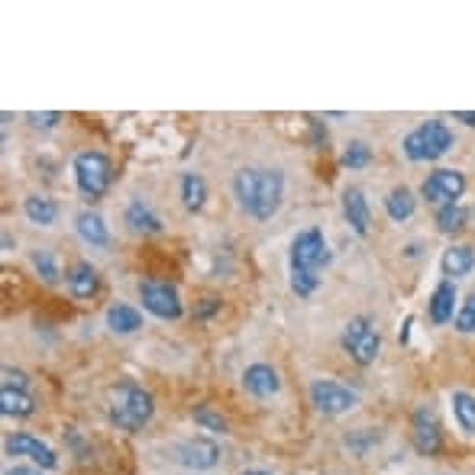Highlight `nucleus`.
I'll return each mask as SVG.
<instances>
[{
	"mask_svg": "<svg viewBox=\"0 0 475 475\" xmlns=\"http://www.w3.org/2000/svg\"><path fill=\"white\" fill-rule=\"evenodd\" d=\"M107 414L120 430H143L156 414V397H152L149 389H143V385H136L130 379L117 381L111 389V397H107Z\"/></svg>",
	"mask_w": 475,
	"mask_h": 475,
	"instance_id": "1",
	"label": "nucleus"
},
{
	"mask_svg": "<svg viewBox=\"0 0 475 475\" xmlns=\"http://www.w3.org/2000/svg\"><path fill=\"white\" fill-rule=\"evenodd\" d=\"M71 172H75V184H78V191L87 201H101L113 182L111 159L104 152H94V149L78 152L75 162H71Z\"/></svg>",
	"mask_w": 475,
	"mask_h": 475,
	"instance_id": "2",
	"label": "nucleus"
},
{
	"mask_svg": "<svg viewBox=\"0 0 475 475\" xmlns=\"http://www.w3.org/2000/svg\"><path fill=\"white\" fill-rule=\"evenodd\" d=\"M449 146H453V133L440 120L421 123L417 130H411L405 136V156L411 162H433V159L446 156Z\"/></svg>",
	"mask_w": 475,
	"mask_h": 475,
	"instance_id": "3",
	"label": "nucleus"
},
{
	"mask_svg": "<svg viewBox=\"0 0 475 475\" xmlns=\"http://www.w3.org/2000/svg\"><path fill=\"white\" fill-rule=\"evenodd\" d=\"M333 252L327 246V236L320 226H307L291 240V250H288V268H304V272H320L327 268Z\"/></svg>",
	"mask_w": 475,
	"mask_h": 475,
	"instance_id": "4",
	"label": "nucleus"
},
{
	"mask_svg": "<svg viewBox=\"0 0 475 475\" xmlns=\"http://www.w3.org/2000/svg\"><path fill=\"white\" fill-rule=\"evenodd\" d=\"M340 343H343V349L349 353V359H353L356 365H372L379 359L381 337H379V330L372 327V320L363 317V314L346 320Z\"/></svg>",
	"mask_w": 475,
	"mask_h": 475,
	"instance_id": "5",
	"label": "nucleus"
},
{
	"mask_svg": "<svg viewBox=\"0 0 475 475\" xmlns=\"http://www.w3.org/2000/svg\"><path fill=\"white\" fill-rule=\"evenodd\" d=\"M139 301H143V307L159 320H178L184 314L178 288H175L172 282H156V278L139 282Z\"/></svg>",
	"mask_w": 475,
	"mask_h": 475,
	"instance_id": "6",
	"label": "nucleus"
},
{
	"mask_svg": "<svg viewBox=\"0 0 475 475\" xmlns=\"http://www.w3.org/2000/svg\"><path fill=\"white\" fill-rule=\"evenodd\" d=\"M285 198V175L278 168H259V184H256V201H252L250 217L256 220H272Z\"/></svg>",
	"mask_w": 475,
	"mask_h": 475,
	"instance_id": "7",
	"label": "nucleus"
},
{
	"mask_svg": "<svg viewBox=\"0 0 475 475\" xmlns=\"http://www.w3.org/2000/svg\"><path fill=\"white\" fill-rule=\"evenodd\" d=\"M359 395L353 389H346L333 379H314L311 381V405L317 407L320 414H346L353 411Z\"/></svg>",
	"mask_w": 475,
	"mask_h": 475,
	"instance_id": "8",
	"label": "nucleus"
},
{
	"mask_svg": "<svg viewBox=\"0 0 475 475\" xmlns=\"http://www.w3.org/2000/svg\"><path fill=\"white\" fill-rule=\"evenodd\" d=\"M463 191H466V175L456 172V168H437L421 184L423 198L430 201V204H440V208L443 204H459Z\"/></svg>",
	"mask_w": 475,
	"mask_h": 475,
	"instance_id": "9",
	"label": "nucleus"
},
{
	"mask_svg": "<svg viewBox=\"0 0 475 475\" xmlns=\"http://www.w3.org/2000/svg\"><path fill=\"white\" fill-rule=\"evenodd\" d=\"M172 456L178 466L204 472V469H214L220 463V446L208 437H191V440H182L172 449Z\"/></svg>",
	"mask_w": 475,
	"mask_h": 475,
	"instance_id": "10",
	"label": "nucleus"
},
{
	"mask_svg": "<svg viewBox=\"0 0 475 475\" xmlns=\"http://www.w3.org/2000/svg\"><path fill=\"white\" fill-rule=\"evenodd\" d=\"M411 437H414V446L421 449L423 456H437L440 453L443 446L440 421H437V414L427 405L414 407V414H411Z\"/></svg>",
	"mask_w": 475,
	"mask_h": 475,
	"instance_id": "11",
	"label": "nucleus"
},
{
	"mask_svg": "<svg viewBox=\"0 0 475 475\" xmlns=\"http://www.w3.org/2000/svg\"><path fill=\"white\" fill-rule=\"evenodd\" d=\"M4 449H7L10 456L33 459L39 469H55V466H59V456H55V449L49 446V443L29 437V433H13V437H7V440H4Z\"/></svg>",
	"mask_w": 475,
	"mask_h": 475,
	"instance_id": "12",
	"label": "nucleus"
},
{
	"mask_svg": "<svg viewBox=\"0 0 475 475\" xmlns=\"http://www.w3.org/2000/svg\"><path fill=\"white\" fill-rule=\"evenodd\" d=\"M242 389L250 391L252 397H272L282 391V379H278V372L272 365L252 363L242 372Z\"/></svg>",
	"mask_w": 475,
	"mask_h": 475,
	"instance_id": "13",
	"label": "nucleus"
},
{
	"mask_svg": "<svg viewBox=\"0 0 475 475\" xmlns=\"http://www.w3.org/2000/svg\"><path fill=\"white\" fill-rule=\"evenodd\" d=\"M343 217H346V224L353 226V233L369 236L372 210H369V201H365V194L359 188H346L343 191Z\"/></svg>",
	"mask_w": 475,
	"mask_h": 475,
	"instance_id": "14",
	"label": "nucleus"
},
{
	"mask_svg": "<svg viewBox=\"0 0 475 475\" xmlns=\"http://www.w3.org/2000/svg\"><path fill=\"white\" fill-rule=\"evenodd\" d=\"M75 230H78V236L87 246H97V250L111 246V226H107V220L97 210H81L75 217Z\"/></svg>",
	"mask_w": 475,
	"mask_h": 475,
	"instance_id": "15",
	"label": "nucleus"
},
{
	"mask_svg": "<svg viewBox=\"0 0 475 475\" xmlns=\"http://www.w3.org/2000/svg\"><path fill=\"white\" fill-rule=\"evenodd\" d=\"M65 285L75 298H94L97 288H101V278H97V268L91 262H75L65 272Z\"/></svg>",
	"mask_w": 475,
	"mask_h": 475,
	"instance_id": "16",
	"label": "nucleus"
},
{
	"mask_svg": "<svg viewBox=\"0 0 475 475\" xmlns=\"http://www.w3.org/2000/svg\"><path fill=\"white\" fill-rule=\"evenodd\" d=\"M123 220H127V226H130L133 233H159V230H162V220H159V214L149 208L143 198H133L130 204H127V214H123Z\"/></svg>",
	"mask_w": 475,
	"mask_h": 475,
	"instance_id": "17",
	"label": "nucleus"
},
{
	"mask_svg": "<svg viewBox=\"0 0 475 475\" xmlns=\"http://www.w3.org/2000/svg\"><path fill=\"white\" fill-rule=\"evenodd\" d=\"M427 311H430L433 323H449L453 311H456V285L453 282H440L433 288L430 301H427Z\"/></svg>",
	"mask_w": 475,
	"mask_h": 475,
	"instance_id": "18",
	"label": "nucleus"
},
{
	"mask_svg": "<svg viewBox=\"0 0 475 475\" xmlns=\"http://www.w3.org/2000/svg\"><path fill=\"white\" fill-rule=\"evenodd\" d=\"M440 266H443V275H446V282L469 275V272L475 268V252H472V246H449V250L443 252Z\"/></svg>",
	"mask_w": 475,
	"mask_h": 475,
	"instance_id": "19",
	"label": "nucleus"
},
{
	"mask_svg": "<svg viewBox=\"0 0 475 475\" xmlns=\"http://www.w3.org/2000/svg\"><path fill=\"white\" fill-rule=\"evenodd\" d=\"M107 327L113 333H120V337H130L143 327V314L133 307V304H111L107 307Z\"/></svg>",
	"mask_w": 475,
	"mask_h": 475,
	"instance_id": "20",
	"label": "nucleus"
},
{
	"mask_svg": "<svg viewBox=\"0 0 475 475\" xmlns=\"http://www.w3.org/2000/svg\"><path fill=\"white\" fill-rule=\"evenodd\" d=\"M182 204L184 210H191V214H198L201 208H204V201H208V182L201 178L198 172H184L182 175Z\"/></svg>",
	"mask_w": 475,
	"mask_h": 475,
	"instance_id": "21",
	"label": "nucleus"
},
{
	"mask_svg": "<svg viewBox=\"0 0 475 475\" xmlns=\"http://www.w3.org/2000/svg\"><path fill=\"white\" fill-rule=\"evenodd\" d=\"M0 411L7 417H33L36 414V401L29 391L17 389H0Z\"/></svg>",
	"mask_w": 475,
	"mask_h": 475,
	"instance_id": "22",
	"label": "nucleus"
},
{
	"mask_svg": "<svg viewBox=\"0 0 475 475\" xmlns=\"http://www.w3.org/2000/svg\"><path fill=\"white\" fill-rule=\"evenodd\" d=\"M23 214L39 226H53L55 217H59V204H55L53 198H45V194H29V198L23 201Z\"/></svg>",
	"mask_w": 475,
	"mask_h": 475,
	"instance_id": "23",
	"label": "nucleus"
},
{
	"mask_svg": "<svg viewBox=\"0 0 475 475\" xmlns=\"http://www.w3.org/2000/svg\"><path fill=\"white\" fill-rule=\"evenodd\" d=\"M256 184H259V168H240L233 175V198L246 214H250L252 201H256Z\"/></svg>",
	"mask_w": 475,
	"mask_h": 475,
	"instance_id": "24",
	"label": "nucleus"
},
{
	"mask_svg": "<svg viewBox=\"0 0 475 475\" xmlns=\"http://www.w3.org/2000/svg\"><path fill=\"white\" fill-rule=\"evenodd\" d=\"M385 210H389L391 220H407V217H411V214L417 210L414 191L405 188V184H401V188H395V191L389 194V198H385Z\"/></svg>",
	"mask_w": 475,
	"mask_h": 475,
	"instance_id": "25",
	"label": "nucleus"
},
{
	"mask_svg": "<svg viewBox=\"0 0 475 475\" xmlns=\"http://www.w3.org/2000/svg\"><path fill=\"white\" fill-rule=\"evenodd\" d=\"M449 405H453V414H456L459 427L475 437V397L469 395V391H453V395H449Z\"/></svg>",
	"mask_w": 475,
	"mask_h": 475,
	"instance_id": "26",
	"label": "nucleus"
},
{
	"mask_svg": "<svg viewBox=\"0 0 475 475\" xmlns=\"http://www.w3.org/2000/svg\"><path fill=\"white\" fill-rule=\"evenodd\" d=\"M437 230L440 233H459L463 226H466L469 220V210L463 208V204H443V208H437Z\"/></svg>",
	"mask_w": 475,
	"mask_h": 475,
	"instance_id": "27",
	"label": "nucleus"
},
{
	"mask_svg": "<svg viewBox=\"0 0 475 475\" xmlns=\"http://www.w3.org/2000/svg\"><path fill=\"white\" fill-rule=\"evenodd\" d=\"M191 417H194V423H198V427H204V430H210V433H226V430H230L226 417L217 414L210 405H198L194 411H191Z\"/></svg>",
	"mask_w": 475,
	"mask_h": 475,
	"instance_id": "28",
	"label": "nucleus"
},
{
	"mask_svg": "<svg viewBox=\"0 0 475 475\" xmlns=\"http://www.w3.org/2000/svg\"><path fill=\"white\" fill-rule=\"evenodd\" d=\"M291 272V291L298 298H311L320 288V272H304V268H288Z\"/></svg>",
	"mask_w": 475,
	"mask_h": 475,
	"instance_id": "29",
	"label": "nucleus"
},
{
	"mask_svg": "<svg viewBox=\"0 0 475 475\" xmlns=\"http://www.w3.org/2000/svg\"><path fill=\"white\" fill-rule=\"evenodd\" d=\"M29 262H33V268L43 275V282L45 285H55L59 282V266H55V259H53V252H45V250H36L33 256H29Z\"/></svg>",
	"mask_w": 475,
	"mask_h": 475,
	"instance_id": "30",
	"label": "nucleus"
},
{
	"mask_svg": "<svg viewBox=\"0 0 475 475\" xmlns=\"http://www.w3.org/2000/svg\"><path fill=\"white\" fill-rule=\"evenodd\" d=\"M369 159H372L369 146H365V143H359V139L343 149V165H346V168H363V165H369Z\"/></svg>",
	"mask_w": 475,
	"mask_h": 475,
	"instance_id": "31",
	"label": "nucleus"
},
{
	"mask_svg": "<svg viewBox=\"0 0 475 475\" xmlns=\"http://www.w3.org/2000/svg\"><path fill=\"white\" fill-rule=\"evenodd\" d=\"M456 330H463V333H472L475 330V294L463 304V311L456 314Z\"/></svg>",
	"mask_w": 475,
	"mask_h": 475,
	"instance_id": "32",
	"label": "nucleus"
},
{
	"mask_svg": "<svg viewBox=\"0 0 475 475\" xmlns=\"http://www.w3.org/2000/svg\"><path fill=\"white\" fill-rule=\"evenodd\" d=\"M4 389H17V391H27L29 389V375L20 369H4Z\"/></svg>",
	"mask_w": 475,
	"mask_h": 475,
	"instance_id": "33",
	"label": "nucleus"
},
{
	"mask_svg": "<svg viewBox=\"0 0 475 475\" xmlns=\"http://www.w3.org/2000/svg\"><path fill=\"white\" fill-rule=\"evenodd\" d=\"M27 120L33 123V127H43V130H49V127H55V123L61 120L59 111H49V113H27Z\"/></svg>",
	"mask_w": 475,
	"mask_h": 475,
	"instance_id": "34",
	"label": "nucleus"
},
{
	"mask_svg": "<svg viewBox=\"0 0 475 475\" xmlns=\"http://www.w3.org/2000/svg\"><path fill=\"white\" fill-rule=\"evenodd\" d=\"M217 307H220V301H217V298H204V304H201L198 317H208V314H214Z\"/></svg>",
	"mask_w": 475,
	"mask_h": 475,
	"instance_id": "35",
	"label": "nucleus"
},
{
	"mask_svg": "<svg viewBox=\"0 0 475 475\" xmlns=\"http://www.w3.org/2000/svg\"><path fill=\"white\" fill-rule=\"evenodd\" d=\"M453 120H463L466 127H475V111H453Z\"/></svg>",
	"mask_w": 475,
	"mask_h": 475,
	"instance_id": "36",
	"label": "nucleus"
},
{
	"mask_svg": "<svg viewBox=\"0 0 475 475\" xmlns=\"http://www.w3.org/2000/svg\"><path fill=\"white\" fill-rule=\"evenodd\" d=\"M4 475H43L39 469H29V466H13V469H7Z\"/></svg>",
	"mask_w": 475,
	"mask_h": 475,
	"instance_id": "37",
	"label": "nucleus"
},
{
	"mask_svg": "<svg viewBox=\"0 0 475 475\" xmlns=\"http://www.w3.org/2000/svg\"><path fill=\"white\" fill-rule=\"evenodd\" d=\"M242 475H272V472H266V469H246Z\"/></svg>",
	"mask_w": 475,
	"mask_h": 475,
	"instance_id": "38",
	"label": "nucleus"
}]
</instances>
